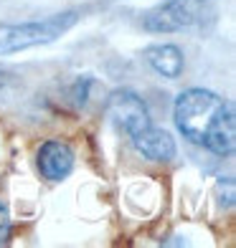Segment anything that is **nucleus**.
Instances as JSON below:
<instances>
[{
    "label": "nucleus",
    "mask_w": 236,
    "mask_h": 248,
    "mask_svg": "<svg viewBox=\"0 0 236 248\" xmlns=\"http://www.w3.org/2000/svg\"><path fill=\"white\" fill-rule=\"evenodd\" d=\"M173 119L188 142L213 155H231L236 147L234 109L223 96L208 89H188L175 99Z\"/></svg>",
    "instance_id": "nucleus-1"
},
{
    "label": "nucleus",
    "mask_w": 236,
    "mask_h": 248,
    "mask_svg": "<svg viewBox=\"0 0 236 248\" xmlns=\"http://www.w3.org/2000/svg\"><path fill=\"white\" fill-rule=\"evenodd\" d=\"M79 18H82V10L71 8V10H61V13H53V16L38 18V20L0 26V56H10L18 51L53 43L66 31H71L79 23Z\"/></svg>",
    "instance_id": "nucleus-2"
},
{
    "label": "nucleus",
    "mask_w": 236,
    "mask_h": 248,
    "mask_svg": "<svg viewBox=\"0 0 236 248\" xmlns=\"http://www.w3.org/2000/svg\"><path fill=\"white\" fill-rule=\"evenodd\" d=\"M206 10V0H165L145 13L142 28L148 33H175L201 23Z\"/></svg>",
    "instance_id": "nucleus-3"
},
{
    "label": "nucleus",
    "mask_w": 236,
    "mask_h": 248,
    "mask_svg": "<svg viewBox=\"0 0 236 248\" xmlns=\"http://www.w3.org/2000/svg\"><path fill=\"white\" fill-rule=\"evenodd\" d=\"M104 111H107L109 122L115 124L117 129L127 132L130 137L152 124L148 104H145L142 96L135 94L132 89H117V92H112L107 96Z\"/></svg>",
    "instance_id": "nucleus-4"
},
{
    "label": "nucleus",
    "mask_w": 236,
    "mask_h": 248,
    "mask_svg": "<svg viewBox=\"0 0 236 248\" xmlns=\"http://www.w3.org/2000/svg\"><path fill=\"white\" fill-rule=\"evenodd\" d=\"M36 165H38L41 175L46 180L61 183V180H66L74 170V150L61 140H49L38 147Z\"/></svg>",
    "instance_id": "nucleus-5"
},
{
    "label": "nucleus",
    "mask_w": 236,
    "mask_h": 248,
    "mask_svg": "<svg viewBox=\"0 0 236 248\" xmlns=\"http://www.w3.org/2000/svg\"><path fill=\"white\" fill-rule=\"evenodd\" d=\"M132 144L145 160L150 162H168L175 157V140L170 137V132H165L160 127H145L142 132L132 134Z\"/></svg>",
    "instance_id": "nucleus-6"
},
{
    "label": "nucleus",
    "mask_w": 236,
    "mask_h": 248,
    "mask_svg": "<svg viewBox=\"0 0 236 248\" xmlns=\"http://www.w3.org/2000/svg\"><path fill=\"white\" fill-rule=\"evenodd\" d=\"M145 61L150 63V69L155 74H160L165 78H178L185 69V59L183 51L175 43H155V46L145 48Z\"/></svg>",
    "instance_id": "nucleus-7"
},
{
    "label": "nucleus",
    "mask_w": 236,
    "mask_h": 248,
    "mask_svg": "<svg viewBox=\"0 0 236 248\" xmlns=\"http://www.w3.org/2000/svg\"><path fill=\"white\" fill-rule=\"evenodd\" d=\"M94 84V78H89V76H84V78H79V81L74 84V89H71V99H74V104L76 107H84L86 104V99H89V86Z\"/></svg>",
    "instance_id": "nucleus-8"
},
{
    "label": "nucleus",
    "mask_w": 236,
    "mask_h": 248,
    "mask_svg": "<svg viewBox=\"0 0 236 248\" xmlns=\"http://www.w3.org/2000/svg\"><path fill=\"white\" fill-rule=\"evenodd\" d=\"M10 238V223L5 216H0V243H5Z\"/></svg>",
    "instance_id": "nucleus-9"
}]
</instances>
